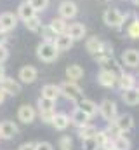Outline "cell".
Segmentation results:
<instances>
[{
  "instance_id": "cell-39",
  "label": "cell",
  "mask_w": 139,
  "mask_h": 150,
  "mask_svg": "<svg viewBox=\"0 0 139 150\" xmlns=\"http://www.w3.org/2000/svg\"><path fill=\"white\" fill-rule=\"evenodd\" d=\"M84 143V147H85V150H92L96 149L98 145H96V142H94V138H91V140H85V142H82Z\"/></svg>"
},
{
  "instance_id": "cell-41",
  "label": "cell",
  "mask_w": 139,
  "mask_h": 150,
  "mask_svg": "<svg viewBox=\"0 0 139 150\" xmlns=\"http://www.w3.org/2000/svg\"><path fill=\"white\" fill-rule=\"evenodd\" d=\"M5 42H7V32L0 30V45H5Z\"/></svg>"
},
{
  "instance_id": "cell-16",
  "label": "cell",
  "mask_w": 139,
  "mask_h": 150,
  "mask_svg": "<svg viewBox=\"0 0 139 150\" xmlns=\"http://www.w3.org/2000/svg\"><path fill=\"white\" fill-rule=\"evenodd\" d=\"M16 25H18V18H16L12 12H4V14H0V30L11 32V30L16 28Z\"/></svg>"
},
{
  "instance_id": "cell-6",
  "label": "cell",
  "mask_w": 139,
  "mask_h": 150,
  "mask_svg": "<svg viewBox=\"0 0 139 150\" xmlns=\"http://www.w3.org/2000/svg\"><path fill=\"white\" fill-rule=\"evenodd\" d=\"M99 115L103 117V120H106V122H113L115 117L118 115L117 103L111 101V100H103L101 105H99Z\"/></svg>"
},
{
  "instance_id": "cell-35",
  "label": "cell",
  "mask_w": 139,
  "mask_h": 150,
  "mask_svg": "<svg viewBox=\"0 0 139 150\" xmlns=\"http://www.w3.org/2000/svg\"><path fill=\"white\" fill-rule=\"evenodd\" d=\"M71 145H73V140H71V136L70 134H65V136H61L59 138V142H58V147L61 150H68L71 149Z\"/></svg>"
},
{
  "instance_id": "cell-10",
  "label": "cell",
  "mask_w": 139,
  "mask_h": 150,
  "mask_svg": "<svg viewBox=\"0 0 139 150\" xmlns=\"http://www.w3.org/2000/svg\"><path fill=\"white\" fill-rule=\"evenodd\" d=\"M37 110H35V107L32 105H21L19 108H18V119L23 122V124H32L35 119H37Z\"/></svg>"
},
{
  "instance_id": "cell-17",
  "label": "cell",
  "mask_w": 139,
  "mask_h": 150,
  "mask_svg": "<svg viewBox=\"0 0 139 150\" xmlns=\"http://www.w3.org/2000/svg\"><path fill=\"white\" fill-rule=\"evenodd\" d=\"M70 120H71V124H75L77 127H84V126L91 124V117H89L87 113L84 112V110H80L78 107L73 110L71 117H70Z\"/></svg>"
},
{
  "instance_id": "cell-30",
  "label": "cell",
  "mask_w": 139,
  "mask_h": 150,
  "mask_svg": "<svg viewBox=\"0 0 139 150\" xmlns=\"http://www.w3.org/2000/svg\"><path fill=\"white\" fill-rule=\"evenodd\" d=\"M42 37H44V40L45 42H54L56 40V37H58V33H56V30L51 26V25H47V26H42Z\"/></svg>"
},
{
  "instance_id": "cell-42",
  "label": "cell",
  "mask_w": 139,
  "mask_h": 150,
  "mask_svg": "<svg viewBox=\"0 0 139 150\" xmlns=\"http://www.w3.org/2000/svg\"><path fill=\"white\" fill-rule=\"evenodd\" d=\"M5 77V68H4V63H0V80Z\"/></svg>"
},
{
  "instance_id": "cell-31",
  "label": "cell",
  "mask_w": 139,
  "mask_h": 150,
  "mask_svg": "<svg viewBox=\"0 0 139 150\" xmlns=\"http://www.w3.org/2000/svg\"><path fill=\"white\" fill-rule=\"evenodd\" d=\"M25 25H26V28H28L30 32H35V33L42 30V21H40V18H37V16L30 18V19H26Z\"/></svg>"
},
{
  "instance_id": "cell-11",
  "label": "cell",
  "mask_w": 139,
  "mask_h": 150,
  "mask_svg": "<svg viewBox=\"0 0 139 150\" xmlns=\"http://www.w3.org/2000/svg\"><path fill=\"white\" fill-rule=\"evenodd\" d=\"M77 14H78V7H77L75 2L65 0V2L59 4V16H61L63 19H73Z\"/></svg>"
},
{
  "instance_id": "cell-44",
  "label": "cell",
  "mask_w": 139,
  "mask_h": 150,
  "mask_svg": "<svg viewBox=\"0 0 139 150\" xmlns=\"http://www.w3.org/2000/svg\"><path fill=\"white\" fill-rule=\"evenodd\" d=\"M92 150H110V147H96V149H92Z\"/></svg>"
},
{
  "instance_id": "cell-21",
  "label": "cell",
  "mask_w": 139,
  "mask_h": 150,
  "mask_svg": "<svg viewBox=\"0 0 139 150\" xmlns=\"http://www.w3.org/2000/svg\"><path fill=\"white\" fill-rule=\"evenodd\" d=\"M66 33L73 40H82V38L85 37V33H87V28L82 23H71L68 28H66Z\"/></svg>"
},
{
  "instance_id": "cell-20",
  "label": "cell",
  "mask_w": 139,
  "mask_h": 150,
  "mask_svg": "<svg viewBox=\"0 0 139 150\" xmlns=\"http://www.w3.org/2000/svg\"><path fill=\"white\" fill-rule=\"evenodd\" d=\"M51 124H52L54 129H58V131H66L68 126L71 124V120H70V115L59 112V113H54V119H52Z\"/></svg>"
},
{
  "instance_id": "cell-43",
  "label": "cell",
  "mask_w": 139,
  "mask_h": 150,
  "mask_svg": "<svg viewBox=\"0 0 139 150\" xmlns=\"http://www.w3.org/2000/svg\"><path fill=\"white\" fill-rule=\"evenodd\" d=\"M5 96H7V94L4 93V89H0V105H2L4 101H5Z\"/></svg>"
},
{
  "instance_id": "cell-14",
  "label": "cell",
  "mask_w": 139,
  "mask_h": 150,
  "mask_svg": "<svg viewBox=\"0 0 139 150\" xmlns=\"http://www.w3.org/2000/svg\"><path fill=\"white\" fill-rule=\"evenodd\" d=\"M78 108H80V110H84V112L87 113L91 119H92V117H96L98 112H99V105H98L96 101L89 100V98H80V100H78Z\"/></svg>"
},
{
  "instance_id": "cell-22",
  "label": "cell",
  "mask_w": 139,
  "mask_h": 150,
  "mask_svg": "<svg viewBox=\"0 0 139 150\" xmlns=\"http://www.w3.org/2000/svg\"><path fill=\"white\" fill-rule=\"evenodd\" d=\"M122 101L129 107H134L139 103V87H132L127 91H122Z\"/></svg>"
},
{
  "instance_id": "cell-40",
  "label": "cell",
  "mask_w": 139,
  "mask_h": 150,
  "mask_svg": "<svg viewBox=\"0 0 139 150\" xmlns=\"http://www.w3.org/2000/svg\"><path fill=\"white\" fill-rule=\"evenodd\" d=\"M35 145H37L35 142H28V143H23L18 150H35Z\"/></svg>"
},
{
  "instance_id": "cell-28",
  "label": "cell",
  "mask_w": 139,
  "mask_h": 150,
  "mask_svg": "<svg viewBox=\"0 0 139 150\" xmlns=\"http://www.w3.org/2000/svg\"><path fill=\"white\" fill-rule=\"evenodd\" d=\"M66 77H68V80L77 82L84 77V68L80 65H70V67H66Z\"/></svg>"
},
{
  "instance_id": "cell-8",
  "label": "cell",
  "mask_w": 139,
  "mask_h": 150,
  "mask_svg": "<svg viewBox=\"0 0 139 150\" xmlns=\"http://www.w3.org/2000/svg\"><path fill=\"white\" fill-rule=\"evenodd\" d=\"M0 89H4V93L9 94V96H18V94L21 93V84L16 82V80L11 79V77H4V79L0 80Z\"/></svg>"
},
{
  "instance_id": "cell-18",
  "label": "cell",
  "mask_w": 139,
  "mask_h": 150,
  "mask_svg": "<svg viewBox=\"0 0 139 150\" xmlns=\"http://www.w3.org/2000/svg\"><path fill=\"white\" fill-rule=\"evenodd\" d=\"M117 86L120 87V91L132 89V87H136V77H134L132 74H125V72H122V74L118 75V82H117Z\"/></svg>"
},
{
  "instance_id": "cell-24",
  "label": "cell",
  "mask_w": 139,
  "mask_h": 150,
  "mask_svg": "<svg viewBox=\"0 0 139 150\" xmlns=\"http://www.w3.org/2000/svg\"><path fill=\"white\" fill-rule=\"evenodd\" d=\"M18 16H19L23 21H26V19L37 16V11L30 5V2H25V4H21V5L18 7Z\"/></svg>"
},
{
  "instance_id": "cell-7",
  "label": "cell",
  "mask_w": 139,
  "mask_h": 150,
  "mask_svg": "<svg viewBox=\"0 0 139 150\" xmlns=\"http://www.w3.org/2000/svg\"><path fill=\"white\" fill-rule=\"evenodd\" d=\"M113 122L118 126V129L122 133H129V131L134 129V117L131 113H118Z\"/></svg>"
},
{
  "instance_id": "cell-25",
  "label": "cell",
  "mask_w": 139,
  "mask_h": 150,
  "mask_svg": "<svg viewBox=\"0 0 139 150\" xmlns=\"http://www.w3.org/2000/svg\"><path fill=\"white\" fill-rule=\"evenodd\" d=\"M96 133H98V127L92 126V124H87V126H84V127H78V138H80L82 142L94 138Z\"/></svg>"
},
{
  "instance_id": "cell-23",
  "label": "cell",
  "mask_w": 139,
  "mask_h": 150,
  "mask_svg": "<svg viewBox=\"0 0 139 150\" xmlns=\"http://www.w3.org/2000/svg\"><path fill=\"white\" fill-rule=\"evenodd\" d=\"M40 93H42V98H47V100H52V101H56L61 96L59 86H56V84H45L40 89Z\"/></svg>"
},
{
  "instance_id": "cell-34",
  "label": "cell",
  "mask_w": 139,
  "mask_h": 150,
  "mask_svg": "<svg viewBox=\"0 0 139 150\" xmlns=\"http://www.w3.org/2000/svg\"><path fill=\"white\" fill-rule=\"evenodd\" d=\"M28 2L37 12H42V11H45L49 7V0H28Z\"/></svg>"
},
{
  "instance_id": "cell-37",
  "label": "cell",
  "mask_w": 139,
  "mask_h": 150,
  "mask_svg": "<svg viewBox=\"0 0 139 150\" xmlns=\"http://www.w3.org/2000/svg\"><path fill=\"white\" fill-rule=\"evenodd\" d=\"M35 150H54V145L49 142H38L35 145Z\"/></svg>"
},
{
  "instance_id": "cell-27",
  "label": "cell",
  "mask_w": 139,
  "mask_h": 150,
  "mask_svg": "<svg viewBox=\"0 0 139 150\" xmlns=\"http://www.w3.org/2000/svg\"><path fill=\"white\" fill-rule=\"evenodd\" d=\"M94 142H96L98 147H110L111 136L106 133V129H98V133L94 134Z\"/></svg>"
},
{
  "instance_id": "cell-4",
  "label": "cell",
  "mask_w": 139,
  "mask_h": 150,
  "mask_svg": "<svg viewBox=\"0 0 139 150\" xmlns=\"http://www.w3.org/2000/svg\"><path fill=\"white\" fill-rule=\"evenodd\" d=\"M103 19L104 23L108 25V26H111V28H122V25H124V21H125V16L118 11V9H113V7H110V9H106L103 14Z\"/></svg>"
},
{
  "instance_id": "cell-19",
  "label": "cell",
  "mask_w": 139,
  "mask_h": 150,
  "mask_svg": "<svg viewBox=\"0 0 139 150\" xmlns=\"http://www.w3.org/2000/svg\"><path fill=\"white\" fill-rule=\"evenodd\" d=\"M37 77H38V72H37L35 67H23L19 70V80L23 84H33L37 80Z\"/></svg>"
},
{
  "instance_id": "cell-5",
  "label": "cell",
  "mask_w": 139,
  "mask_h": 150,
  "mask_svg": "<svg viewBox=\"0 0 139 150\" xmlns=\"http://www.w3.org/2000/svg\"><path fill=\"white\" fill-rule=\"evenodd\" d=\"M118 82V74L113 68H101L98 74V84L103 87H115Z\"/></svg>"
},
{
  "instance_id": "cell-36",
  "label": "cell",
  "mask_w": 139,
  "mask_h": 150,
  "mask_svg": "<svg viewBox=\"0 0 139 150\" xmlns=\"http://www.w3.org/2000/svg\"><path fill=\"white\" fill-rule=\"evenodd\" d=\"M106 133L111 136V138H115V136H118V134H122V131L118 129V126L115 124V122H108V126H106Z\"/></svg>"
},
{
  "instance_id": "cell-1",
  "label": "cell",
  "mask_w": 139,
  "mask_h": 150,
  "mask_svg": "<svg viewBox=\"0 0 139 150\" xmlns=\"http://www.w3.org/2000/svg\"><path fill=\"white\" fill-rule=\"evenodd\" d=\"M58 54H59V51L56 49V45H54V42H40L38 45H37V58L40 59V61H44V63H52V61H56L58 59Z\"/></svg>"
},
{
  "instance_id": "cell-12",
  "label": "cell",
  "mask_w": 139,
  "mask_h": 150,
  "mask_svg": "<svg viewBox=\"0 0 139 150\" xmlns=\"http://www.w3.org/2000/svg\"><path fill=\"white\" fill-rule=\"evenodd\" d=\"M122 63L127 68H138L139 67V51L138 49H127V51H124Z\"/></svg>"
},
{
  "instance_id": "cell-13",
  "label": "cell",
  "mask_w": 139,
  "mask_h": 150,
  "mask_svg": "<svg viewBox=\"0 0 139 150\" xmlns=\"http://www.w3.org/2000/svg\"><path fill=\"white\" fill-rule=\"evenodd\" d=\"M132 149V142L125 136V133L111 138V143H110V150H131Z\"/></svg>"
},
{
  "instance_id": "cell-38",
  "label": "cell",
  "mask_w": 139,
  "mask_h": 150,
  "mask_svg": "<svg viewBox=\"0 0 139 150\" xmlns=\"http://www.w3.org/2000/svg\"><path fill=\"white\" fill-rule=\"evenodd\" d=\"M9 59V49L5 45H0V63H5Z\"/></svg>"
},
{
  "instance_id": "cell-3",
  "label": "cell",
  "mask_w": 139,
  "mask_h": 150,
  "mask_svg": "<svg viewBox=\"0 0 139 150\" xmlns=\"http://www.w3.org/2000/svg\"><path fill=\"white\" fill-rule=\"evenodd\" d=\"M59 91H61V96H65L70 101H77L82 98V87L75 82V80H65L61 86H59Z\"/></svg>"
},
{
  "instance_id": "cell-32",
  "label": "cell",
  "mask_w": 139,
  "mask_h": 150,
  "mask_svg": "<svg viewBox=\"0 0 139 150\" xmlns=\"http://www.w3.org/2000/svg\"><path fill=\"white\" fill-rule=\"evenodd\" d=\"M51 26L56 30V33H58V35H59V33H65V32H66V28H68V25L65 23V19H63V18L52 19V21H51Z\"/></svg>"
},
{
  "instance_id": "cell-46",
  "label": "cell",
  "mask_w": 139,
  "mask_h": 150,
  "mask_svg": "<svg viewBox=\"0 0 139 150\" xmlns=\"http://www.w3.org/2000/svg\"><path fill=\"white\" fill-rule=\"evenodd\" d=\"M68 150H71V149H68Z\"/></svg>"
},
{
  "instance_id": "cell-45",
  "label": "cell",
  "mask_w": 139,
  "mask_h": 150,
  "mask_svg": "<svg viewBox=\"0 0 139 150\" xmlns=\"http://www.w3.org/2000/svg\"><path fill=\"white\" fill-rule=\"evenodd\" d=\"M134 4H136V5H139V0H134Z\"/></svg>"
},
{
  "instance_id": "cell-9",
  "label": "cell",
  "mask_w": 139,
  "mask_h": 150,
  "mask_svg": "<svg viewBox=\"0 0 139 150\" xmlns=\"http://www.w3.org/2000/svg\"><path fill=\"white\" fill-rule=\"evenodd\" d=\"M19 133V127L12 120H4L0 122V138L2 140H12Z\"/></svg>"
},
{
  "instance_id": "cell-26",
  "label": "cell",
  "mask_w": 139,
  "mask_h": 150,
  "mask_svg": "<svg viewBox=\"0 0 139 150\" xmlns=\"http://www.w3.org/2000/svg\"><path fill=\"white\" fill-rule=\"evenodd\" d=\"M113 56V47L108 44V42H103V45H101V49L94 54V59L99 63V61H103L106 58H111Z\"/></svg>"
},
{
  "instance_id": "cell-29",
  "label": "cell",
  "mask_w": 139,
  "mask_h": 150,
  "mask_svg": "<svg viewBox=\"0 0 139 150\" xmlns=\"http://www.w3.org/2000/svg\"><path fill=\"white\" fill-rule=\"evenodd\" d=\"M101 45H103V40L98 38V37H91V38H87V42H85V49H87V52L92 54V56L101 49Z\"/></svg>"
},
{
  "instance_id": "cell-33",
  "label": "cell",
  "mask_w": 139,
  "mask_h": 150,
  "mask_svg": "<svg viewBox=\"0 0 139 150\" xmlns=\"http://www.w3.org/2000/svg\"><path fill=\"white\" fill-rule=\"evenodd\" d=\"M127 35L131 38H134V40H138L139 38V19H134L131 25H129V28H127Z\"/></svg>"
},
{
  "instance_id": "cell-15",
  "label": "cell",
  "mask_w": 139,
  "mask_h": 150,
  "mask_svg": "<svg viewBox=\"0 0 139 150\" xmlns=\"http://www.w3.org/2000/svg\"><path fill=\"white\" fill-rule=\"evenodd\" d=\"M73 42H75V40L65 32V33H59V35L56 37L54 45H56V49H58L59 52H65V51H70V49L73 47Z\"/></svg>"
},
{
  "instance_id": "cell-2",
  "label": "cell",
  "mask_w": 139,
  "mask_h": 150,
  "mask_svg": "<svg viewBox=\"0 0 139 150\" xmlns=\"http://www.w3.org/2000/svg\"><path fill=\"white\" fill-rule=\"evenodd\" d=\"M37 107H38V115H40V120L42 122H45V124H51L52 122V119H54V113H56V101H52V100H47V98H38V101H37Z\"/></svg>"
}]
</instances>
